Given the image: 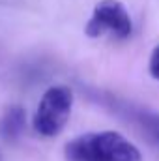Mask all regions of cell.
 Wrapping results in <instances>:
<instances>
[{
	"instance_id": "obj_2",
	"label": "cell",
	"mask_w": 159,
	"mask_h": 161,
	"mask_svg": "<svg viewBox=\"0 0 159 161\" xmlns=\"http://www.w3.org/2000/svg\"><path fill=\"white\" fill-rule=\"evenodd\" d=\"M73 107V92L68 86L49 88L34 114V129L41 137H56L69 120Z\"/></svg>"
},
{
	"instance_id": "obj_5",
	"label": "cell",
	"mask_w": 159,
	"mask_h": 161,
	"mask_svg": "<svg viewBox=\"0 0 159 161\" xmlns=\"http://www.w3.org/2000/svg\"><path fill=\"white\" fill-rule=\"evenodd\" d=\"M25 118H26V114H25V111L21 107H17V105L9 107L4 113L2 120H0V135L6 141L19 139L21 133H23V129H25Z\"/></svg>"
},
{
	"instance_id": "obj_4",
	"label": "cell",
	"mask_w": 159,
	"mask_h": 161,
	"mask_svg": "<svg viewBox=\"0 0 159 161\" xmlns=\"http://www.w3.org/2000/svg\"><path fill=\"white\" fill-rule=\"evenodd\" d=\"M127 116L135 122L142 133L150 139L159 148V114L152 111H142V109H127Z\"/></svg>"
},
{
	"instance_id": "obj_6",
	"label": "cell",
	"mask_w": 159,
	"mask_h": 161,
	"mask_svg": "<svg viewBox=\"0 0 159 161\" xmlns=\"http://www.w3.org/2000/svg\"><path fill=\"white\" fill-rule=\"evenodd\" d=\"M148 69H150V75L154 79L159 80V45L152 51V56H150V64H148Z\"/></svg>"
},
{
	"instance_id": "obj_1",
	"label": "cell",
	"mask_w": 159,
	"mask_h": 161,
	"mask_svg": "<svg viewBox=\"0 0 159 161\" xmlns=\"http://www.w3.org/2000/svg\"><path fill=\"white\" fill-rule=\"evenodd\" d=\"M68 161H142L135 144L116 131L86 133L66 146Z\"/></svg>"
},
{
	"instance_id": "obj_3",
	"label": "cell",
	"mask_w": 159,
	"mask_h": 161,
	"mask_svg": "<svg viewBox=\"0 0 159 161\" xmlns=\"http://www.w3.org/2000/svg\"><path fill=\"white\" fill-rule=\"evenodd\" d=\"M84 32L88 38H101L111 34L116 40H125L133 32V23L123 4H120L118 0H101L94 8Z\"/></svg>"
}]
</instances>
